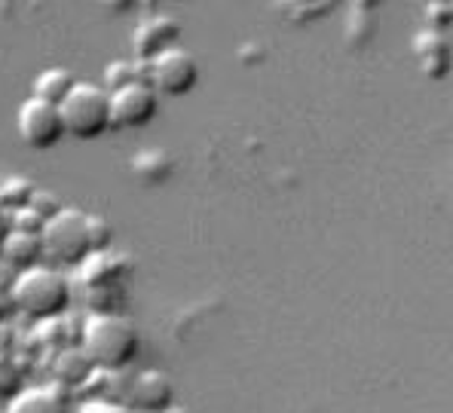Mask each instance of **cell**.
<instances>
[{
  "mask_svg": "<svg viewBox=\"0 0 453 413\" xmlns=\"http://www.w3.org/2000/svg\"><path fill=\"white\" fill-rule=\"evenodd\" d=\"M80 346L98 371L119 374L142 356V331L123 312H92L80 331Z\"/></svg>",
  "mask_w": 453,
  "mask_h": 413,
  "instance_id": "6da1fadb",
  "label": "cell"
},
{
  "mask_svg": "<svg viewBox=\"0 0 453 413\" xmlns=\"http://www.w3.org/2000/svg\"><path fill=\"white\" fill-rule=\"evenodd\" d=\"M12 306L25 312L35 322H50L68 312L71 306V282L62 276V270L52 264H37L31 270H22L12 276L10 285Z\"/></svg>",
  "mask_w": 453,
  "mask_h": 413,
  "instance_id": "7a4b0ae2",
  "label": "cell"
},
{
  "mask_svg": "<svg viewBox=\"0 0 453 413\" xmlns=\"http://www.w3.org/2000/svg\"><path fill=\"white\" fill-rule=\"evenodd\" d=\"M43 255L52 266H80L92 255V233H89V215L65 205L62 211L46 221L43 233Z\"/></svg>",
  "mask_w": 453,
  "mask_h": 413,
  "instance_id": "3957f363",
  "label": "cell"
},
{
  "mask_svg": "<svg viewBox=\"0 0 453 413\" xmlns=\"http://www.w3.org/2000/svg\"><path fill=\"white\" fill-rule=\"evenodd\" d=\"M62 119L68 138L77 141H96V138L108 135L113 129V117H111V92L104 86L96 83H80L71 89V96L62 104Z\"/></svg>",
  "mask_w": 453,
  "mask_h": 413,
  "instance_id": "277c9868",
  "label": "cell"
},
{
  "mask_svg": "<svg viewBox=\"0 0 453 413\" xmlns=\"http://www.w3.org/2000/svg\"><path fill=\"white\" fill-rule=\"evenodd\" d=\"M16 129H19V138H22L31 150H52L62 144V138H68L62 108L35 96L25 98L22 108H19Z\"/></svg>",
  "mask_w": 453,
  "mask_h": 413,
  "instance_id": "5b68a950",
  "label": "cell"
},
{
  "mask_svg": "<svg viewBox=\"0 0 453 413\" xmlns=\"http://www.w3.org/2000/svg\"><path fill=\"white\" fill-rule=\"evenodd\" d=\"M148 80L153 89L165 98L190 96L199 83V62L190 50L175 46V50L163 52V56L148 62Z\"/></svg>",
  "mask_w": 453,
  "mask_h": 413,
  "instance_id": "8992f818",
  "label": "cell"
},
{
  "mask_svg": "<svg viewBox=\"0 0 453 413\" xmlns=\"http://www.w3.org/2000/svg\"><path fill=\"white\" fill-rule=\"evenodd\" d=\"M159 92L150 83H132L111 92L113 129H144L159 113Z\"/></svg>",
  "mask_w": 453,
  "mask_h": 413,
  "instance_id": "52a82bcc",
  "label": "cell"
},
{
  "mask_svg": "<svg viewBox=\"0 0 453 413\" xmlns=\"http://www.w3.org/2000/svg\"><path fill=\"white\" fill-rule=\"evenodd\" d=\"M175 402V386L163 371H138L119 389V404L132 413H165Z\"/></svg>",
  "mask_w": 453,
  "mask_h": 413,
  "instance_id": "ba28073f",
  "label": "cell"
},
{
  "mask_svg": "<svg viewBox=\"0 0 453 413\" xmlns=\"http://www.w3.org/2000/svg\"><path fill=\"white\" fill-rule=\"evenodd\" d=\"M175 46H181V25L172 16H150L132 31V52L138 62H153Z\"/></svg>",
  "mask_w": 453,
  "mask_h": 413,
  "instance_id": "9c48e42d",
  "label": "cell"
},
{
  "mask_svg": "<svg viewBox=\"0 0 453 413\" xmlns=\"http://www.w3.org/2000/svg\"><path fill=\"white\" fill-rule=\"evenodd\" d=\"M132 264L126 255H117V251H92L83 264H80V276H83L86 291L96 288H119L123 279L129 276Z\"/></svg>",
  "mask_w": 453,
  "mask_h": 413,
  "instance_id": "30bf717a",
  "label": "cell"
},
{
  "mask_svg": "<svg viewBox=\"0 0 453 413\" xmlns=\"http://www.w3.org/2000/svg\"><path fill=\"white\" fill-rule=\"evenodd\" d=\"M0 261L6 266H12L16 272L43 264L46 255H43V239H40V233H25V230H16V226H12L10 236H6V242H4Z\"/></svg>",
  "mask_w": 453,
  "mask_h": 413,
  "instance_id": "8fae6325",
  "label": "cell"
},
{
  "mask_svg": "<svg viewBox=\"0 0 453 413\" xmlns=\"http://www.w3.org/2000/svg\"><path fill=\"white\" fill-rule=\"evenodd\" d=\"M6 413H68V398L52 386L25 389L12 398Z\"/></svg>",
  "mask_w": 453,
  "mask_h": 413,
  "instance_id": "7c38bea8",
  "label": "cell"
},
{
  "mask_svg": "<svg viewBox=\"0 0 453 413\" xmlns=\"http://www.w3.org/2000/svg\"><path fill=\"white\" fill-rule=\"evenodd\" d=\"M77 83L80 80L71 74L68 68H46V71H40L35 77V83H31V96L43 98V102H52V104H62Z\"/></svg>",
  "mask_w": 453,
  "mask_h": 413,
  "instance_id": "4fadbf2b",
  "label": "cell"
},
{
  "mask_svg": "<svg viewBox=\"0 0 453 413\" xmlns=\"http://www.w3.org/2000/svg\"><path fill=\"white\" fill-rule=\"evenodd\" d=\"M175 172V163L165 150L150 148L132 157V175H138L144 184H165Z\"/></svg>",
  "mask_w": 453,
  "mask_h": 413,
  "instance_id": "5bb4252c",
  "label": "cell"
},
{
  "mask_svg": "<svg viewBox=\"0 0 453 413\" xmlns=\"http://www.w3.org/2000/svg\"><path fill=\"white\" fill-rule=\"evenodd\" d=\"M37 190L40 187L31 181V178L4 175V181H0V209H6L10 215H12V211H19V209H28Z\"/></svg>",
  "mask_w": 453,
  "mask_h": 413,
  "instance_id": "9a60e30c",
  "label": "cell"
},
{
  "mask_svg": "<svg viewBox=\"0 0 453 413\" xmlns=\"http://www.w3.org/2000/svg\"><path fill=\"white\" fill-rule=\"evenodd\" d=\"M132 83H150L148 80V62H138V58H132V62H111L108 68H104V89L108 92H117L123 89V86H132Z\"/></svg>",
  "mask_w": 453,
  "mask_h": 413,
  "instance_id": "2e32d148",
  "label": "cell"
},
{
  "mask_svg": "<svg viewBox=\"0 0 453 413\" xmlns=\"http://www.w3.org/2000/svg\"><path fill=\"white\" fill-rule=\"evenodd\" d=\"M56 371H58V377H62L65 383H83V379L89 377L92 371H98V368L92 364V358L83 352V346H80V349H65V352H58Z\"/></svg>",
  "mask_w": 453,
  "mask_h": 413,
  "instance_id": "e0dca14e",
  "label": "cell"
},
{
  "mask_svg": "<svg viewBox=\"0 0 453 413\" xmlns=\"http://www.w3.org/2000/svg\"><path fill=\"white\" fill-rule=\"evenodd\" d=\"M89 233H92V249L96 251H108L113 242V226L108 218L102 215H89Z\"/></svg>",
  "mask_w": 453,
  "mask_h": 413,
  "instance_id": "ac0fdd59",
  "label": "cell"
},
{
  "mask_svg": "<svg viewBox=\"0 0 453 413\" xmlns=\"http://www.w3.org/2000/svg\"><path fill=\"white\" fill-rule=\"evenodd\" d=\"M10 218H12V226L25 233H43V226H46V218H40L35 209H19V211H12Z\"/></svg>",
  "mask_w": 453,
  "mask_h": 413,
  "instance_id": "d6986e66",
  "label": "cell"
},
{
  "mask_svg": "<svg viewBox=\"0 0 453 413\" xmlns=\"http://www.w3.org/2000/svg\"><path fill=\"white\" fill-rule=\"evenodd\" d=\"M28 209H35L40 218H46V221H50V218L56 215V211H62L65 205L58 203V199L52 196L50 190H37V193H35V199H31V205H28Z\"/></svg>",
  "mask_w": 453,
  "mask_h": 413,
  "instance_id": "ffe728a7",
  "label": "cell"
},
{
  "mask_svg": "<svg viewBox=\"0 0 453 413\" xmlns=\"http://www.w3.org/2000/svg\"><path fill=\"white\" fill-rule=\"evenodd\" d=\"M80 413H132L126 404L119 402H104V398H96V402H86Z\"/></svg>",
  "mask_w": 453,
  "mask_h": 413,
  "instance_id": "44dd1931",
  "label": "cell"
},
{
  "mask_svg": "<svg viewBox=\"0 0 453 413\" xmlns=\"http://www.w3.org/2000/svg\"><path fill=\"white\" fill-rule=\"evenodd\" d=\"M10 230H12V218H10V211L0 209V255H4V242H6V236H10Z\"/></svg>",
  "mask_w": 453,
  "mask_h": 413,
  "instance_id": "7402d4cb",
  "label": "cell"
},
{
  "mask_svg": "<svg viewBox=\"0 0 453 413\" xmlns=\"http://www.w3.org/2000/svg\"><path fill=\"white\" fill-rule=\"evenodd\" d=\"M104 6H108L111 12H117V16H123V12H129L132 6H135V0H102Z\"/></svg>",
  "mask_w": 453,
  "mask_h": 413,
  "instance_id": "603a6c76",
  "label": "cell"
},
{
  "mask_svg": "<svg viewBox=\"0 0 453 413\" xmlns=\"http://www.w3.org/2000/svg\"><path fill=\"white\" fill-rule=\"evenodd\" d=\"M165 413H190V410H184V408H175V404H172V408L165 410Z\"/></svg>",
  "mask_w": 453,
  "mask_h": 413,
  "instance_id": "cb8c5ba5",
  "label": "cell"
},
{
  "mask_svg": "<svg viewBox=\"0 0 453 413\" xmlns=\"http://www.w3.org/2000/svg\"><path fill=\"white\" fill-rule=\"evenodd\" d=\"M0 181H4V175H0Z\"/></svg>",
  "mask_w": 453,
  "mask_h": 413,
  "instance_id": "d4e9b609",
  "label": "cell"
}]
</instances>
